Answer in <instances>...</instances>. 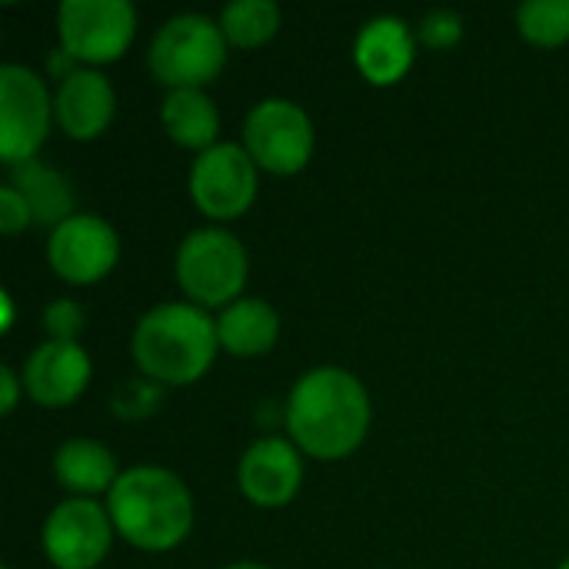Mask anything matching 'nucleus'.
Here are the masks:
<instances>
[{"mask_svg": "<svg viewBox=\"0 0 569 569\" xmlns=\"http://www.w3.org/2000/svg\"><path fill=\"white\" fill-rule=\"evenodd\" d=\"M283 420L303 457L337 463L363 447L373 407L367 387L350 370L313 367L293 383Z\"/></svg>", "mask_w": 569, "mask_h": 569, "instance_id": "obj_1", "label": "nucleus"}, {"mask_svg": "<svg viewBox=\"0 0 569 569\" xmlns=\"http://www.w3.org/2000/svg\"><path fill=\"white\" fill-rule=\"evenodd\" d=\"M140 377L160 387L197 383L220 353L217 320L193 303H160L147 310L130 337Z\"/></svg>", "mask_w": 569, "mask_h": 569, "instance_id": "obj_2", "label": "nucleus"}, {"mask_svg": "<svg viewBox=\"0 0 569 569\" xmlns=\"http://www.w3.org/2000/svg\"><path fill=\"white\" fill-rule=\"evenodd\" d=\"M107 513L123 543L143 553H167L193 530V497L163 467H130L107 493Z\"/></svg>", "mask_w": 569, "mask_h": 569, "instance_id": "obj_3", "label": "nucleus"}, {"mask_svg": "<svg viewBox=\"0 0 569 569\" xmlns=\"http://www.w3.org/2000/svg\"><path fill=\"white\" fill-rule=\"evenodd\" d=\"M227 37L220 20L203 13L170 17L150 40V73L167 90H203L227 67Z\"/></svg>", "mask_w": 569, "mask_h": 569, "instance_id": "obj_4", "label": "nucleus"}, {"mask_svg": "<svg viewBox=\"0 0 569 569\" xmlns=\"http://www.w3.org/2000/svg\"><path fill=\"white\" fill-rule=\"evenodd\" d=\"M173 273L180 290L187 293V303L203 310H223L240 300L250 277V260L243 243L230 230L203 227L187 233L177 247Z\"/></svg>", "mask_w": 569, "mask_h": 569, "instance_id": "obj_5", "label": "nucleus"}, {"mask_svg": "<svg viewBox=\"0 0 569 569\" xmlns=\"http://www.w3.org/2000/svg\"><path fill=\"white\" fill-rule=\"evenodd\" d=\"M243 150L253 163L273 177L300 173L317 150V130L310 113L283 97L260 100L243 123Z\"/></svg>", "mask_w": 569, "mask_h": 569, "instance_id": "obj_6", "label": "nucleus"}, {"mask_svg": "<svg viewBox=\"0 0 569 569\" xmlns=\"http://www.w3.org/2000/svg\"><path fill=\"white\" fill-rule=\"evenodd\" d=\"M60 47L80 67L120 60L137 33V10L127 0H63L57 10Z\"/></svg>", "mask_w": 569, "mask_h": 569, "instance_id": "obj_7", "label": "nucleus"}, {"mask_svg": "<svg viewBox=\"0 0 569 569\" xmlns=\"http://www.w3.org/2000/svg\"><path fill=\"white\" fill-rule=\"evenodd\" d=\"M47 80L20 63L0 67V157L7 167L37 160L53 123Z\"/></svg>", "mask_w": 569, "mask_h": 569, "instance_id": "obj_8", "label": "nucleus"}, {"mask_svg": "<svg viewBox=\"0 0 569 569\" xmlns=\"http://www.w3.org/2000/svg\"><path fill=\"white\" fill-rule=\"evenodd\" d=\"M257 187L260 167L240 143H217L190 167V200L213 223L240 220L253 207Z\"/></svg>", "mask_w": 569, "mask_h": 569, "instance_id": "obj_9", "label": "nucleus"}, {"mask_svg": "<svg viewBox=\"0 0 569 569\" xmlns=\"http://www.w3.org/2000/svg\"><path fill=\"white\" fill-rule=\"evenodd\" d=\"M113 520L97 500L70 497L57 503L40 530L43 553L57 569H97L113 547Z\"/></svg>", "mask_w": 569, "mask_h": 569, "instance_id": "obj_10", "label": "nucleus"}, {"mask_svg": "<svg viewBox=\"0 0 569 569\" xmlns=\"http://www.w3.org/2000/svg\"><path fill=\"white\" fill-rule=\"evenodd\" d=\"M120 260V237L117 230L93 213H73L47 237V263L50 270L73 283L90 287L113 273Z\"/></svg>", "mask_w": 569, "mask_h": 569, "instance_id": "obj_11", "label": "nucleus"}, {"mask_svg": "<svg viewBox=\"0 0 569 569\" xmlns=\"http://www.w3.org/2000/svg\"><path fill=\"white\" fill-rule=\"evenodd\" d=\"M240 493L263 510L287 507L303 487V453L293 440L283 437H260L247 447L237 467Z\"/></svg>", "mask_w": 569, "mask_h": 569, "instance_id": "obj_12", "label": "nucleus"}, {"mask_svg": "<svg viewBox=\"0 0 569 569\" xmlns=\"http://www.w3.org/2000/svg\"><path fill=\"white\" fill-rule=\"evenodd\" d=\"M93 377V363L87 357V350L80 343H57V340H43L40 347H33V353L23 360L20 380H23V393L47 410H63L73 407Z\"/></svg>", "mask_w": 569, "mask_h": 569, "instance_id": "obj_13", "label": "nucleus"}, {"mask_svg": "<svg viewBox=\"0 0 569 569\" xmlns=\"http://www.w3.org/2000/svg\"><path fill=\"white\" fill-rule=\"evenodd\" d=\"M113 113H117V90L100 70L80 67L73 77L57 83L53 117L70 140L80 143L97 140L113 123Z\"/></svg>", "mask_w": 569, "mask_h": 569, "instance_id": "obj_14", "label": "nucleus"}, {"mask_svg": "<svg viewBox=\"0 0 569 569\" xmlns=\"http://www.w3.org/2000/svg\"><path fill=\"white\" fill-rule=\"evenodd\" d=\"M417 33L400 17H373L360 27L353 40V63L360 77L373 87L400 83L417 60Z\"/></svg>", "mask_w": 569, "mask_h": 569, "instance_id": "obj_15", "label": "nucleus"}, {"mask_svg": "<svg viewBox=\"0 0 569 569\" xmlns=\"http://www.w3.org/2000/svg\"><path fill=\"white\" fill-rule=\"evenodd\" d=\"M217 337L220 350L240 360L263 357L280 340V317L267 300L240 297L237 303L223 307L217 317Z\"/></svg>", "mask_w": 569, "mask_h": 569, "instance_id": "obj_16", "label": "nucleus"}, {"mask_svg": "<svg viewBox=\"0 0 569 569\" xmlns=\"http://www.w3.org/2000/svg\"><path fill=\"white\" fill-rule=\"evenodd\" d=\"M53 477L67 493L93 500L97 493L113 490V483L120 480V470H117L113 453L103 443L77 437V440H67L53 453Z\"/></svg>", "mask_w": 569, "mask_h": 569, "instance_id": "obj_17", "label": "nucleus"}, {"mask_svg": "<svg viewBox=\"0 0 569 569\" xmlns=\"http://www.w3.org/2000/svg\"><path fill=\"white\" fill-rule=\"evenodd\" d=\"M160 123L167 137L183 150H210L217 147L220 133V110L207 97V90H167V100L160 107Z\"/></svg>", "mask_w": 569, "mask_h": 569, "instance_id": "obj_18", "label": "nucleus"}, {"mask_svg": "<svg viewBox=\"0 0 569 569\" xmlns=\"http://www.w3.org/2000/svg\"><path fill=\"white\" fill-rule=\"evenodd\" d=\"M10 183L27 197L30 210H33V223L57 230L63 220H70L77 213V197H73V183L67 180V173L40 163V160H27L10 167Z\"/></svg>", "mask_w": 569, "mask_h": 569, "instance_id": "obj_19", "label": "nucleus"}, {"mask_svg": "<svg viewBox=\"0 0 569 569\" xmlns=\"http://www.w3.org/2000/svg\"><path fill=\"white\" fill-rule=\"evenodd\" d=\"M220 30L230 47L257 50L280 30V7L273 0H233L220 13Z\"/></svg>", "mask_w": 569, "mask_h": 569, "instance_id": "obj_20", "label": "nucleus"}, {"mask_svg": "<svg viewBox=\"0 0 569 569\" xmlns=\"http://www.w3.org/2000/svg\"><path fill=\"white\" fill-rule=\"evenodd\" d=\"M517 27L533 47H563L569 40V0H527L517 10Z\"/></svg>", "mask_w": 569, "mask_h": 569, "instance_id": "obj_21", "label": "nucleus"}, {"mask_svg": "<svg viewBox=\"0 0 569 569\" xmlns=\"http://www.w3.org/2000/svg\"><path fill=\"white\" fill-rule=\"evenodd\" d=\"M163 403V390L160 383L147 380V377H137V380H123L110 400L113 413L123 417V420H140V417H150L157 407Z\"/></svg>", "mask_w": 569, "mask_h": 569, "instance_id": "obj_22", "label": "nucleus"}, {"mask_svg": "<svg viewBox=\"0 0 569 569\" xmlns=\"http://www.w3.org/2000/svg\"><path fill=\"white\" fill-rule=\"evenodd\" d=\"M83 327H87V320H83V307L77 300L60 297V300H50L43 307V333H47V340L77 343Z\"/></svg>", "mask_w": 569, "mask_h": 569, "instance_id": "obj_23", "label": "nucleus"}, {"mask_svg": "<svg viewBox=\"0 0 569 569\" xmlns=\"http://www.w3.org/2000/svg\"><path fill=\"white\" fill-rule=\"evenodd\" d=\"M417 40L430 50H450L463 40V17L453 10H430L417 27Z\"/></svg>", "mask_w": 569, "mask_h": 569, "instance_id": "obj_24", "label": "nucleus"}, {"mask_svg": "<svg viewBox=\"0 0 569 569\" xmlns=\"http://www.w3.org/2000/svg\"><path fill=\"white\" fill-rule=\"evenodd\" d=\"M30 223H33V210H30L27 197H23L13 183L0 187V230H3L7 237H17V233L27 230Z\"/></svg>", "mask_w": 569, "mask_h": 569, "instance_id": "obj_25", "label": "nucleus"}, {"mask_svg": "<svg viewBox=\"0 0 569 569\" xmlns=\"http://www.w3.org/2000/svg\"><path fill=\"white\" fill-rule=\"evenodd\" d=\"M20 390H23V380L10 370V367H0V413L10 417L20 403Z\"/></svg>", "mask_w": 569, "mask_h": 569, "instance_id": "obj_26", "label": "nucleus"}, {"mask_svg": "<svg viewBox=\"0 0 569 569\" xmlns=\"http://www.w3.org/2000/svg\"><path fill=\"white\" fill-rule=\"evenodd\" d=\"M0 300H3V320H0V327H3V333H10V327H13V300H10V293H0Z\"/></svg>", "mask_w": 569, "mask_h": 569, "instance_id": "obj_27", "label": "nucleus"}, {"mask_svg": "<svg viewBox=\"0 0 569 569\" xmlns=\"http://www.w3.org/2000/svg\"><path fill=\"white\" fill-rule=\"evenodd\" d=\"M227 569H267V567H260V563H233V567H227Z\"/></svg>", "mask_w": 569, "mask_h": 569, "instance_id": "obj_28", "label": "nucleus"}, {"mask_svg": "<svg viewBox=\"0 0 569 569\" xmlns=\"http://www.w3.org/2000/svg\"><path fill=\"white\" fill-rule=\"evenodd\" d=\"M560 569H569V560H563V563H560Z\"/></svg>", "mask_w": 569, "mask_h": 569, "instance_id": "obj_29", "label": "nucleus"}, {"mask_svg": "<svg viewBox=\"0 0 569 569\" xmlns=\"http://www.w3.org/2000/svg\"><path fill=\"white\" fill-rule=\"evenodd\" d=\"M3 569H10V567H3Z\"/></svg>", "mask_w": 569, "mask_h": 569, "instance_id": "obj_30", "label": "nucleus"}]
</instances>
